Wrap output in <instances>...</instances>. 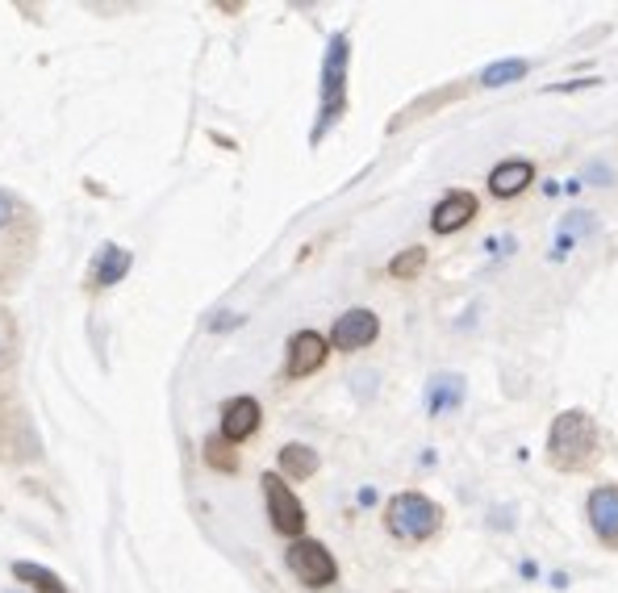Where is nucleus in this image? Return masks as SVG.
<instances>
[{
  "instance_id": "obj_1",
  "label": "nucleus",
  "mask_w": 618,
  "mask_h": 593,
  "mask_svg": "<svg viewBox=\"0 0 618 593\" xmlns=\"http://www.w3.org/2000/svg\"><path fill=\"white\" fill-rule=\"evenodd\" d=\"M602 456V435L589 410H564L548 431V464L556 472H585Z\"/></svg>"
},
{
  "instance_id": "obj_2",
  "label": "nucleus",
  "mask_w": 618,
  "mask_h": 593,
  "mask_svg": "<svg viewBox=\"0 0 618 593\" xmlns=\"http://www.w3.org/2000/svg\"><path fill=\"white\" fill-rule=\"evenodd\" d=\"M347 67H351V38L339 30L326 42V59H322V109H318V126L309 134V142L326 138V130L347 113Z\"/></svg>"
},
{
  "instance_id": "obj_3",
  "label": "nucleus",
  "mask_w": 618,
  "mask_h": 593,
  "mask_svg": "<svg viewBox=\"0 0 618 593\" xmlns=\"http://www.w3.org/2000/svg\"><path fill=\"white\" fill-rule=\"evenodd\" d=\"M385 527L401 543H426L431 535H439V527H443V506L431 502V497L418 493V489H406V493L389 497Z\"/></svg>"
},
{
  "instance_id": "obj_4",
  "label": "nucleus",
  "mask_w": 618,
  "mask_h": 593,
  "mask_svg": "<svg viewBox=\"0 0 618 593\" xmlns=\"http://www.w3.org/2000/svg\"><path fill=\"white\" fill-rule=\"evenodd\" d=\"M264 502H268V518H272V531L284 535V539H305V506L301 497L284 485L280 472H264Z\"/></svg>"
},
{
  "instance_id": "obj_5",
  "label": "nucleus",
  "mask_w": 618,
  "mask_h": 593,
  "mask_svg": "<svg viewBox=\"0 0 618 593\" xmlns=\"http://www.w3.org/2000/svg\"><path fill=\"white\" fill-rule=\"evenodd\" d=\"M284 564H289V573L309 589H326L339 581V564L326 543H318V539H297L293 548L284 552Z\"/></svg>"
},
{
  "instance_id": "obj_6",
  "label": "nucleus",
  "mask_w": 618,
  "mask_h": 593,
  "mask_svg": "<svg viewBox=\"0 0 618 593\" xmlns=\"http://www.w3.org/2000/svg\"><path fill=\"white\" fill-rule=\"evenodd\" d=\"M330 355V339H322L318 330H297L289 339V351H284V376L289 381H301V376H314Z\"/></svg>"
},
{
  "instance_id": "obj_7",
  "label": "nucleus",
  "mask_w": 618,
  "mask_h": 593,
  "mask_svg": "<svg viewBox=\"0 0 618 593\" xmlns=\"http://www.w3.org/2000/svg\"><path fill=\"white\" fill-rule=\"evenodd\" d=\"M380 339V318L372 310H347L335 318V330H330V347L335 351H364L368 343Z\"/></svg>"
},
{
  "instance_id": "obj_8",
  "label": "nucleus",
  "mask_w": 618,
  "mask_h": 593,
  "mask_svg": "<svg viewBox=\"0 0 618 593\" xmlns=\"http://www.w3.org/2000/svg\"><path fill=\"white\" fill-rule=\"evenodd\" d=\"M585 518L593 535L602 539V548L618 552V485H598L585 502Z\"/></svg>"
},
{
  "instance_id": "obj_9",
  "label": "nucleus",
  "mask_w": 618,
  "mask_h": 593,
  "mask_svg": "<svg viewBox=\"0 0 618 593\" xmlns=\"http://www.w3.org/2000/svg\"><path fill=\"white\" fill-rule=\"evenodd\" d=\"M477 209H481V201H477L472 188H451V193H443V201L431 209V230L435 234H456V230H464L472 218H477Z\"/></svg>"
},
{
  "instance_id": "obj_10",
  "label": "nucleus",
  "mask_w": 618,
  "mask_h": 593,
  "mask_svg": "<svg viewBox=\"0 0 618 593\" xmlns=\"http://www.w3.org/2000/svg\"><path fill=\"white\" fill-rule=\"evenodd\" d=\"M259 418H264V410H259V401L255 397H230L226 406H222V439L230 443H243L259 431Z\"/></svg>"
},
{
  "instance_id": "obj_11",
  "label": "nucleus",
  "mask_w": 618,
  "mask_h": 593,
  "mask_svg": "<svg viewBox=\"0 0 618 593\" xmlns=\"http://www.w3.org/2000/svg\"><path fill=\"white\" fill-rule=\"evenodd\" d=\"M531 180H535V163H531V159H502V163H497V168L489 172V193H493L497 201H510V197H518V193H527Z\"/></svg>"
},
{
  "instance_id": "obj_12",
  "label": "nucleus",
  "mask_w": 618,
  "mask_h": 593,
  "mask_svg": "<svg viewBox=\"0 0 618 593\" xmlns=\"http://www.w3.org/2000/svg\"><path fill=\"white\" fill-rule=\"evenodd\" d=\"M130 264H134V255H130L126 247L105 243L101 255H97V264H92L88 284H92V289H109V284H117V280H122V276L130 272Z\"/></svg>"
},
{
  "instance_id": "obj_13",
  "label": "nucleus",
  "mask_w": 618,
  "mask_h": 593,
  "mask_svg": "<svg viewBox=\"0 0 618 593\" xmlns=\"http://www.w3.org/2000/svg\"><path fill=\"white\" fill-rule=\"evenodd\" d=\"M460 401H464V376L435 372L431 385H426V410H431V414H443V410H456Z\"/></svg>"
},
{
  "instance_id": "obj_14",
  "label": "nucleus",
  "mask_w": 618,
  "mask_h": 593,
  "mask_svg": "<svg viewBox=\"0 0 618 593\" xmlns=\"http://www.w3.org/2000/svg\"><path fill=\"white\" fill-rule=\"evenodd\" d=\"M468 92V84H447V88H439V92H431V97H422V101H414L410 109H401L397 113V122L389 126V130H401V126H410V122H418V117H426V113H435V109H443V105H451V101H460Z\"/></svg>"
},
{
  "instance_id": "obj_15",
  "label": "nucleus",
  "mask_w": 618,
  "mask_h": 593,
  "mask_svg": "<svg viewBox=\"0 0 618 593\" xmlns=\"http://www.w3.org/2000/svg\"><path fill=\"white\" fill-rule=\"evenodd\" d=\"M280 472L289 481H309L318 472V452L305 443H284L280 447Z\"/></svg>"
},
{
  "instance_id": "obj_16",
  "label": "nucleus",
  "mask_w": 618,
  "mask_h": 593,
  "mask_svg": "<svg viewBox=\"0 0 618 593\" xmlns=\"http://www.w3.org/2000/svg\"><path fill=\"white\" fill-rule=\"evenodd\" d=\"M13 577H17V581H26L34 593H67L63 577H59V573H51V568L34 564V560H17V564H13Z\"/></svg>"
},
{
  "instance_id": "obj_17",
  "label": "nucleus",
  "mask_w": 618,
  "mask_h": 593,
  "mask_svg": "<svg viewBox=\"0 0 618 593\" xmlns=\"http://www.w3.org/2000/svg\"><path fill=\"white\" fill-rule=\"evenodd\" d=\"M527 59H497V63H489L485 71H481V84L485 88H506V84H518L522 76H527Z\"/></svg>"
},
{
  "instance_id": "obj_18",
  "label": "nucleus",
  "mask_w": 618,
  "mask_h": 593,
  "mask_svg": "<svg viewBox=\"0 0 618 593\" xmlns=\"http://www.w3.org/2000/svg\"><path fill=\"white\" fill-rule=\"evenodd\" d=\"M205 464L213 468V472H239V452H234V443L230 439H222V435H209L205 439Z\"/></svg>"
},
{
  "instance_id": "obj_19",
  "label": "nucleus",
  "mask_w": 618,
  "mask_h": 593,
  "mask_svg": "<svg viewBox=\"0 0 618 593\" xmlns=\"http://www.w3.org/2000/svg\"><path fill=\"white\" fill-rule=\"evenodd\" d=\"M422 268H426V251L422 247H406V251H397L389 259V276L393 280H418Z\"/></svg>"
},
{
  "instance_id": "obj_20",
  "label": "nucleus",
  "mask_w": 618,
  "mask_h": 593,
  "mask_svg": "<svg viewBox=\"0 0 618 593\" xmlns=\"http://www.w3.org/2000/svg\"><path fill=\"white\" fill-rule=\"evenodd\" d=\"M21 218H30V213L21 209V201H17L13 193H5V188H0V234H5V230H13Z\"/></svg>"
},
{
  "instance_id": "obj_21",
  "label": "nucleus",
  "mask_w": 618,
  "mask_h": 593,
  "mask_svg": "<svg viewBox=\"0 0 618 593\" xmlns=\"http://www.w3.org/2000/svg\"><path fill=\"white\" fill-rule=\"evenodd\" d=\"M397 593H406V589H397Z\"/></svg>"
},
{
  "instance_id": "obj_22",
  "label": "nucleus",
  "mask_w": 618,
  "mask_h": 593,
  "mask_svg": "<svg viewBox=\"0 0 618 593\" xmlns=\"http://www.w3.org/2000/svg\"><path fill=\"white\" fill-rule=\"evenodd\" d=\"M9 593H17V589H9Z\"/></svg>"
}]
</instances>
